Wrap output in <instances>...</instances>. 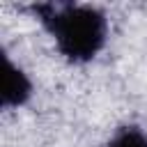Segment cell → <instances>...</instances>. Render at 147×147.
Here are the masks:
<instances>
[{
	"label": "cell",
	"mask_w": 147,
	"mask_h": 147,
	"mask_svg": "<svg viewBox=\"0 0 147 147\" xmlns=\"http://www.w3.org/2000/svg\"><path fill=\"white\" fill-rule=\"evenodd\" d=\"M108 147H147V133L133 124L122 126L113 133Z\"/></svg>",
	"instance_id": "3957f363"
},
{
	"label": "cell",
	"mask_w": 147,
	"mask_h": 147,
	"mask_svg": "<svg viewBox=\"0 0 147 147\" xmlns=\"http://www.w3.org/2000/svg\"><path fill=\"white\" fill-rule=\"evenodd\" d=\"M30 96H32V80L21 67H16L7 55H2V108L5 110L18 108L28 103Z\"/></svg>",
	"instance_id": "7a4b0ae2"
},
{
	"label": "cell",
	"mask_w": 147,
	"mask_h": 147,
	"mask_svg": "<svg viewBox=\"0 0 147 147\" xmlns=\"http://www.w3.org/2000/svg\"><path fill=\"white\" fill-rule=\"evenodd\" d=\"M30 11L53 37L60 55L74 64L94 60L108 39V18L99 7L76 2H39Z\"/></svg>",
	"instance_id": "6da1fadb"
}]
</instances>
